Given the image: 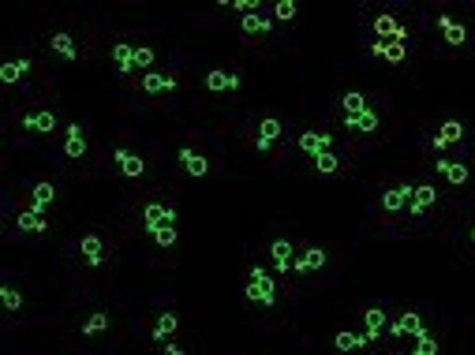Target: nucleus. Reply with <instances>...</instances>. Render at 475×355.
<instances>
[{
  "label": "nucleus",
  "mask_w": 475,
  "mask_h": 355,
  "mask_svg": "<svg viewBox=\"0 0 475 355\" xmlns=\"http://www.w3.org/2000/svg\"><path fill=\"white\" fill-rule=\"evenodd\" d=\"M243 296H248L251 303H259V307H273V303H277V285H273V277H270L266 266H251Z\"/></svg>",
  "instance_id": "nucleus-1"
},
{
  "label": "nucleus",
  "mask_w": 475,
  "mask_h": 355,
  "mask_svg": "<svg viewBox=\"0 0 475 355\" xmlns=\"http://www.w3.org/2000/svg\"><path fill=\"white\" fill-rule=\"evenodd\" d=\"M371 30L378 34V41H404L408 45V26H400L393 15H374Z\"/></svg>",
  "instance_id": "nucleus-2"
},
{
  "label": "nucleus",
  "mask_w": 475,
  "mask_h": 355,
  "mask_svg": "<svg viewBox=\"0 0 475 355\" xmlns=\"http://www.w3.org/2000/svg\"><path fill=\"white\" fill-rule=\"evenodd\" d=\"M412 191L416 187H408V184L386 187V191H382V209H386V213H400V209H408V206H412Z\"/></svg>",
  "instance_id": "nucleus-3"
},
{
  "label": "nucleus",
  "mask_w": 475,
  "mask_h": 355,
  "mask_svg": "<svg viewBox=\"0 0 475 355\" xmlns=\"http://www.w3.org/2000/svg\"><path fill=\"white\" fill-rule=\"evenodd\" d=\"M285 135V124L277 120V116H262V124H259V135H254V146H259L262 153L273 150V142Z\"/></svg>",
  "instance_id": "nucleus-4"
},
{
  "label": "nucleus",
  "mask_w": 475,
  "mask_h": 355,
  "mask_svg": "<svg viewBox=\"0 0 475 355\" xmlns=\"http://www.w3.org/2000/svg\"><path fill=\"white\" fill-rule=\"evenodd\" d=\"M438 176L445 180V184H453V187H464L468 184V176H472V169L464 165V161H449V157H438Z\"/></svg>",
  "instance_id": "nucleus-5"
},
{
  "label": "nucleus",
  "mask_w": 475,
  "mask_h": 355,
  "mask_svg": "<svg viewBox=\"0 0 475 355\" xmlns=\"http://www.w3.org/2000/svg\"><path fill=\"white\" fill-rule=\"evenodd\" d=\"M176 161H180V169H184L187 176H198V180H203V176H209V161H206L198 150H191V146H180V150H176Z\"/></svg>",
  "instance_id": "nucleus-6"
},
{
  "label": "nucleus",
  "mask_w": 475,
  "mask_h": 355,
  "mask_svg": "<svg viewBox=\"0 0 475 355\" xmlns=\"http://www.w3.org/2000/svg\"><path fill=\"white\" fill-rule=\"evenodd\" d=\"M60 124V116L53 113V108H38V113H26L23 116V127L26 131H38V135H53Z\"/></svg>",
  "instance_id": "nucleus-7"
},
{
  "label": "nucleus",
  "mask_w": 475,
  "mask_h": 355,
  "mask_svg": "<svg viewBox=\"0 0 475 355\" xmlns=\"http://www.w3.org/2000/svg\"><path fill=\"white\" fill-rule=\"evenodd\" d=\"M203 86L209 90V94H228V90H240V75H232V71L214 68V71H206Z\"/></svg>",
  "instance_id": "nucleus-8"
},
{
  "label": "nucleus",
  "mask_w": 475,
  "mask_h": 355,
  "mask_svg": "<svg viewBox=\"0 0 475 355\" xmlns=\"http://www.w3.org/2000/svg\"><path fill=\"white\" fill-rule=\"evenodd\" d=\"M330 146H333V135L330 131H304V135H299V150H304L310 161H315L318 153H326Z\"/></svg>",
  "instance_id": "nucleus-9"
},
{
  "label": "nucleus",
  "mask_w": 475,
  "mask_h": 355,
  "mask_svg": "<svg viewBox=\"0 0 475 355\" xmlns=\"http://www.w3.org/2000/svg\"><path fill=\"white\" fill-rule=\"evenodd\" d=\"M438 30H442V41H445V45H453V49L468 45V26L456 23L453 15H442V19H438Z\"/></svg>",
  "instance_id": "nucleus-10"
},
{
  "label": "nucleus",
  "mask_w": 475,
  "mask_h": 355,
  "mask_svg": "<svg viewBox=\"0 0 475 355\" xmlns=\"http://www.w3.org/2000/svg\"><path fill=\"white\" fill-rule=\"evenodd\" d=\"M113 165L120 169V176H127V180H135V176H142V172H146L139 153H131V150H124V146L113 150Z\"/></svg>",
  "instance_id": "nucleus-11"
},
{
  "label": "nucleus",
  "mask_w": 475,
  "mask_h": 355,
  "mask_svg": "<svg viewBox=\"0 0 475 355\" xmlns=\"http://www.w3.org/2000/svg\"><path fill=\"white\" fill-rule=\"evenodd\" d=\"M371 57H378V60H386V64H404V57H408V45L404 41H374L371 45Z\"/></svg>",
  "instance_id": "nucleus-12"
},
{
  "label": "nucleus",
  "mask_w": 475,
  "mask_h": 355,
  "mask_svg": "<svg viewBox=\"0 0 475 355\" xmlns=\"http://www.w3.org/2000/svg\"><path fill=\"white\" fill-rule=\"evenodd\" d=\"M176 90V79L172 75H161V71H146L142 75V94L146 97H161V94H172Z\"/></svg>",
  "instance_id": "nucleus-13"
},
{
  "label": "nucleus",
  "mask_w": 475,
  "mask_h": 355,
  "mask_svg": "<svg viewBox=\"0 0 475 355\" xmlns=\"http://www.w3.org/2000/svg\"><path fill=\"white\" fill-rule=\"evenodd\" d=\"M460 139H464V124H460V120H445V124L434 131V150L442 153V150L456 146V142H460Z\"/></svg>",
  "instance_id": "nucleus-14"
},
{
  "label": "nucleus",
  "mask_w": 475,
  "mask_h": 355,
  "mask_svg": "<svg viewBox=\"0 0 475 355\" xmlns=\"http://www.w3.org/2000/svg\"><path fill=\"white\" fill-rule=\"evenodd\" d=\"M79 251H83L86 266H105V258H109L102 236H83V240H79Z\"/></svg>",
  "instance_id": "nucleus-15"
},
{
  "label": "nucleus",
  "mask_w": 475,
  "mask_h": 355,
  "mask_svg": "<svg viewBox=\"0 0 475 355\" xmlns=\"http://www.w3.org/2000/svg\"><path fill=\"white\" fill-rule=\"evenodd\" d=\"M142 229L146 232H161V229H169V206H161V202H150V206H142Z\"/></svg>",
  "instance_id": "nucleus-16"
},
{
  "label": "nucleus",
  "mask_w": 475,
  "mask_h": 355,
  "mask_svg": "<svg viewBox=\"0 0 475 355\" xmlns=\"http://www.w3.org/2000/svg\"><path fill=\"white\" fill-rule=\"evenodd\" d=\"M240 30H243V38H262V34L273 30V19L266 12H251V15L240 19Z\"/></svg>",
  "instance_id": "nucleus-17"
},
{
  "label": "nucleus",
  "mask_w": 475,
  "mask_h": 355,
  "mask_svg": "<svg viewBox=\"0 0 475 355\" xmlns=\"http://www.w3.org/2000/svg\"><path fill=\"white\" fill-rule=\"evenodd\" d=\"M176 329H180L176 311H161V318H158V325L150 329V336H153V344H169L172 336H176Z\"/></svg>",
  "instance_id": "nucleus-18"
},
{
  "label": "nucleus",
  "mask_w": 475,
  "mask_h": 355,
  "mask_svg": "<svg viewBox=\"0 0 475 355\" xmlns=\"http://www.w3.org/2000/svg\"><path fill=\"white\" fill-rule=\"evenodd\" d=\"M64 153L71 161H79L86 153V135H83V124H68V135H64Z\"/></svg>",
  "instance_id": "nucleus-19"
},
{
  "label": "nucleus",
  "mask_w": 475,
  "mask_h": 355,
  "mask_svg": "<svg viewBox=\"0 0 475 355\" xmlns=\"http://www.w3.org/2000/svg\"><path fill=\"white\" fill-rule=\"evenodd\" d=\"M53 198H57V187H53L49 180H41V184L30 187V206H26V209H34V213H45V209L53 206Z\"/></svg>",
  "instance_id": "nucleus-20"
},
{
  "label": "nucleus",
  "mask_w": 475,
  "mask_h": 355,
  "mask_svg": "<svg viewBox=\"0 0 475 355\" xmlns=\"http://www.w3.org/2000/svg\"><path fill=\"white\" fill-rule=\"evenodd\" d=\"M438 202V191H434V184H419L416 191H412V206H408V209H412V217H423L427 213V209H431Z\"/></svg>",
  "instance_id": "nucleus-21"
},
{
  "label": "nucleus",
  "mask_w": 475,
  "mask_h": 355,
  "mask_svg": "<svg viewBox=\"0 0 475 355\" xmlns=\"http://www.w3.org/2000/svg\"><path fill=\"white\" fill-rule=\"evenodd\" d=\"M344 127L348 131H363V135H374L382 127V113H374V108H367L363 116H344Z\"/></svg>",
  "instance_id": "nucleus-22"
},
{
  "label": "nucleus",
  "mask_w": 475,
  "mask_h": 355,
  "mask_svg": "<svg viewBox=\"0 0 475 355\" xmlns=\"http://www.w3.org/2000/svg\"><path fill=\"white\" fill-rule=\"evenodd\" d=\"M49 49L57 52L60 60H79V41L71 38V34H64V30H57V34L49 38Z\"/></svg>",
  "instance_id": "nucleus-23"
},
{
  "label": "nucleus",
  "mask_w": 475,
  "mask_h": 355,
  "mask_svg": "<svg viewBox=\"0 0 475 355\" xmlns=\"http://www.w3.org/2000/svg\"><path fill=\"white\" fill-rule=\"evenodd\" d=\"M113 68L120 71V75H131L135 71V45H127V41L113 45Z\"/></svg>",
  "instance_id": "nucleus-24"
},
{
  "label": "nucleus",
  "mask_w": 475,
  "mask_h": 355,
  "mask_svg": "<svg viewBox=\"0 0 475 355\" xmlns=\"http://www.w3.org/2000/svg\"><path fill=\"white\" fill-rule=\"evenodd\" d=\"M26 71H30V60H26V57L8 60V64H0V83H4V86H15L19 79H26Z\"/></svg>",
  "instance_id": "nucleus-25"
},
{
  "label": "nucleus",
  "mask_w": 475,
  "mask_h": 355,
  "mask_svg": "<svg viewBox=\"0 0 475 355\" xmlns=\"http://www.w3.org/2000/svg\"><path fill=\"white\" fill-rule=\"evenodd\" d=\"M419 329H423V318H419L416 311H404L397 322L389 325V336H416Z\"/></svg>",
  "instance_id": "nucleus-26"
},
{
  "label": "nucleus",
  "mask_w": 475,
  "mask_h": 355,
  "mask_svg": "<svg viewBox=\"0 0 475 355\" xmlns=\"http://www.w3.org/2000/svg\"><path fill=\"white\" fill-rule=\"evenodd\" d=\"M15 229H19V232H34V236H41V232H49V221H45V213L23 209V213L15 217Z\"/></svg>",
  "instance_id": "nucleus-27"
},
{
  "label": "nucleus",
  "mask_w": 475,
  "mask_h": 355,
  "mask_svg": "<svg viewBox=\"0 0 475 355\" xmlns=\"http://www.w3.org/2000/svg\"><path fill=\"white\" fill-rule=\"evenodd\" d=\"M322 266H326V251L310 243V247L299 254V262H296L292 269H296V273H315V269H322Z\"/></svg>",
  "instance_id": "nucleus-28"
},
{
  "label": "nucleus",
  "mask_w": 475,
  "mask_h": 355,
  "mask_svg": "<svg viewBox=\"0 0 475 355\" xmlns=\"http://www.w3.org/2000/svg\"><path fill=\"white\" fill-rule=\"evenodd\" d=\"M363 325H367V340H378L386 333V311L382 307H367L363 311Z\"/></svg>",
  "instance_id": "nucleus-29"
},
{
  "label": "nucleus",
  "mask_w": 475,
  "mask_h": 355,
  "mask_svg": "<svg viewBox=\"0 0 475 355\" xmlns=\"http://www.w3.org/2000/svg\"><path fill=\"white\" fill-rule=\"evenodd\" d=\"M270 258H273V266H277L281 273H288L296 262H292V243L288 240H273L270 243Z\"/></svg>",
  "instance_id": "nucleus-30"
},
{
  "label": "nucleus",
  "mask_w": 475,
  "mask_h": 355,
  "mask_svg": "<svg viewBox=\"0 0 475 355\" xmlns=\"http://www.w3.org/2000/svg\"><path fill=\"white\" fill-rule=\"evenodd\" d=\"M367 333H352V329H341L333 336V348L337 352H355V348H367Z\"/></svg>",
  "instance_id": "nucleus-31"
},
{
  "label": "nucleus",
  "mask_w": 475,
  "mask_h": 355,
  "mask_svg": "<svg viewBox=\"0 0 475 355\" xmlns=\"http://www.w3.org/2000/svg\"><path fill=\"white\" fill-rule=\"evenodd\" d=\"M315 172H318V176H337V172H341V157H337L333 150L318 153V157H315Z\"/></svg>",
  "instance_id": "nucleus-32"
},
{
  "label": "nucleus",
  "mask_w": 475,
  "mask_h": 355,
  "mask_svg": "<svg viewBox=\"0 0 475 355\" xmlns=\"http://www.w3.org/2000/svg\"><path fill=\"white\" fill-rule=\"evenodd\" d=\"M341 108H344V116H363L367 113V97H363L360 90H348V94L341 97Z\"/></svg>",
  "instance_id": "nucleus-33"
},
{
  "label": "nucleus",
  "mask_w": 475,
  "mask_h": 355,
  "mask_svg": "<svg viewBox=\"0 0 475 355\" xmlns=\"http://www.w3.org/2000/svg\"><path fill=\"white\" fill-rule=\"evenodd\" d=\"M105 329H109V314H105V311H94V314L83 322V336H102Z\"/></svg>",
  "instance_id": "nucleus-34"
},
{
  "label": "nucleus",
  "mask_w": 475,
  "mask_h": 355,
  "mask_svg": "<svg viewBox=\"0 0 475 355\" xmlns=\"http://www.w3.org/2000/svg\"><path fill=\"white\" fill-rule=\"evenodd\" d=\"M296 15H299L296 0H277V4H273V19H277V23H292Z\"/></svg>",
  "instance_id": "nucleus-35"
},
{
  "label": "nucleus",
  "mask_w": 475,
  "mask_h": 355,
  "mask_svg": "<svg viewBox=\"0 0 475 355\" xmlns=\"http://www.w3.org/2000/svg\"><path fill=\"white\" fill-rule=\"evenodd\" d=\"M0 303H4L12 314H19L23 311V292H19V288H12V285H4V288H0Z\"/></svg>",
  "instance_id": "nucleus-36"
},
{
  "label": "nucleus",
  "mask_w": 475,
  "mask_h": 355,
  "mask_svg": "<svg viewBox=\"0 0 475 355\" xmlns=\"http://www.w3.org/2000/svg\"><path fill=\"white\" fill-rule=\"evenodd\" d=\"M153 60H158V52H153L150 45H135V68H142V75L153 68Z\"/></svg>",
  "instance_id": "nucleus-37"
},
{
  "label": "nucleus",
  "mask_w": 475,
  "mask_h": 355,
  "mask_svg": "<svg viewBox=\"0 0 475 355\" xmlns=\"http://www.w3.org/2000/svg\"><path fill=\"white\" fill-rule=\"evenodd\" d=\"M176 240H180L176 229H161V232H153V243H158L161 251H172V247H176Z\"/></svg>",
  "instance_id": "nucleus-38"
},
{
  "label": "nucleus",
  "mask_w": 475,
  "mask_h": 355,
  "mask_svg": "<svg viewBox=\"0 0 475 355\" xmlns=\"http://www.w3.org/2000/svg\"><path fill=\"white\" fill-rule=\"evenodd\" d=\"M165 355H187V352L180 348V344H172V340H169V344H165Z\"/></svg>",
  "instance_id": "nucleus-39"
},
{
  "label": "nucleus",
  "mask_w": 475,
  "mask_h": 355,
  "mask_svg": "<svg viewBox=\"0 0 475 355\" xmlns=\"http://www.w3.org/2000/svg\"><path fill=\"white\" fill-rule=\"evenodd\" d=\"M472 247H475V224H472Z\"/></svg>",
  "instance_id": "nucleus-40"
},
{
  "label": "nucleus",
  "mask_w": 475,
  "mask_h": 355,
  "mask_svg": "<svg viewBox=\"0 0 475 355\" xmlns=\"http://www.w3.org/2000/svg\"><path fill=\"white\" fill-rule=\"evenodd\" d=\"M412 355H423V352H412Z\"/></svg>",
  "instance_id": "nucleus-41"
}]
</instances>
